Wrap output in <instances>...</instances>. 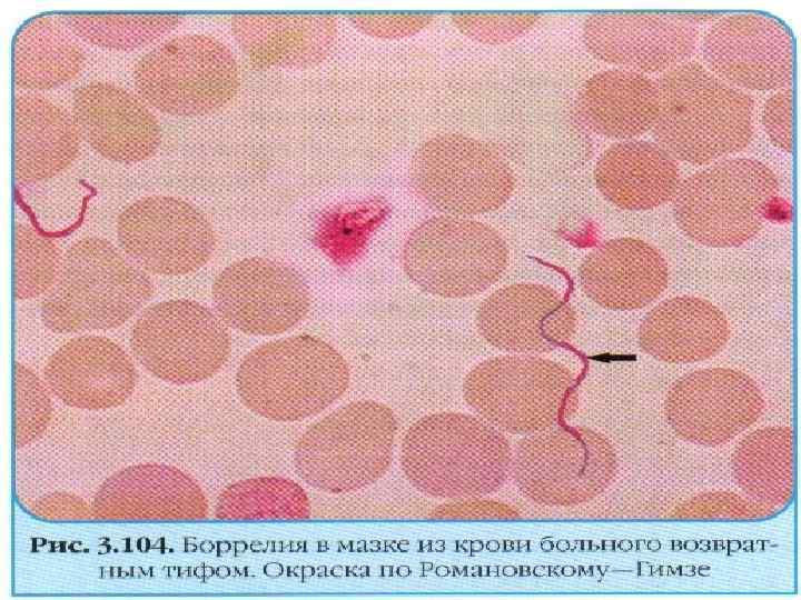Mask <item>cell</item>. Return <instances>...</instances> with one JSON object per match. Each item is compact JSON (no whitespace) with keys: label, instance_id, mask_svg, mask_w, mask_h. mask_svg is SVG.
<instances>
[{"label":"cell","instance_id":"f546056e","mask_svg":"<svg viewBox=\"0 0 801 600\" xmlns=\"http://www.w3.org/2000/svg\"><path fill=\"white\" fill-rule=\"evenodd\" d=\"M61 18L79 40L117 51L146 47L184 21L181 14L169 12H69Z\"/></svg>","mask_w":801,"mask_h":600},{"label":"cell","instance_id":"836d02e7","mask_svg":"<svg viewBox=\"0 0 801 600\" xmlns=\"http://www.w3.org/2000/svg\"><path fill=\"white\" fill-rule=\"evenodd\" d=\"M762 122L772 143L780 150H793V90H778L765 102Z\"/></svg>","mask_w":801,"mask_h":600},{"label":"cell","instance_id":"5bb4252c","mask_svg":"<svg viewBox=\"0 0 801 600\" xmlns=\"http://www.w3.org/2000/svg\"><path fill=\"white\" fill-rule=\"evenodd\" d=\"M701 54L712 73L743 91H778L790 87L793 79L791 31L770 14L720 17L705 31Z\"/></svg>","mask_w":801,"mask_h":600},{"label":"cell","instance_id":"9c48e42d","mask_svg":"<svg viewBox=\"0 0 801 600\" xmlns=\"http://www.w3.org/2000/svg\"><path fill=\"white\" fill-rule=\"evenodd\" d=\"M507 263V244L493 227L445 214L418 224L402 251L407 277L425 292L443 298L483 292L503 276Z\"/></svg>","mask_w":801,"mask_h":600},{"label":"cell","instance_id":"ac0fdd59","mask_svg":"<svg viewBox=\"0 0 801 600\" xmlns=\"http://www.w3.org/2000/svg\"><path fill=\"white\" fill-rule=\"evenodd\" d=\"M208 512L200 486L164 463H139L112 473L91 504L92 518L101 521H194Z\"/></svg>","mask_w":801,"mask_h":600},{"label":"cell","instance_id":"ffe728a7","mask_svg":"<svg viewBox=\"0 0 801 600\" xmlns=\"http://www.w3.org/2000/svg\"><path fill=\"white\" fill-rule=\"evenodd\" d=\"M72 116L82 140L115 162L147 160L161 142V127L146 102L112 82L91 81L77 88Z\"/></svg>","mask_w":801,"mask_h":600},{"label":"cell","instance_id":"d6986e66","mask_svg":"<svg viewBox=\"0 0 801 600\" xmlns=\"http://www.w3.org/2000/svg\"><path fill=\"white\" fill-rule=\"evenodd\" d=\"M43 378L65 404L97 411L125 403L135 391L138 374L129 354L113 340L81 336L49 357Z\"/></svg>","mask_w":801,"mask_h":600},{"label":"cell","instance_id":"1f68e13d","mask_svg":"<svg viewBox=\"0 0 801 600\" xmlns=\"http://www.w3.org/2000/svg\"><path fill=\"white\" fill-rule=\"evenodd\" d=\"M53 414L46 384L27 366L14 363V443L24 447L39 439Z\"/></svg>","mask_w":801,"mask_h":600},{"label":"cell","instance_id":"7a4b0ae2","mask_svg":"<svg viewBox=\"0 0 801 600\" xmlns=\"http://www.w3.org/2000/svg\"><path fill=\"white\" fill-rule=\"evenodd\" d=\"M660 108L654 142L675 161L703 166L749 146L753 99L696 61L683 62L656 81Z\"/></svg>","mask_w":801,"mask_h":600},{"label":"cell","instance_id":"2e32d148","mask_svg":"<svg viewBox=\"0 0 801 600\" xmlns=\"http://www.w3.org/2000/svg\"><path fill=\"white\" fill-rule=\"evenodd\" d=\"M699 36L689 13L600 12L582 27L584 44L595 58L645 76L689 61Z\"/></svg>","mask_w":801,"mask_h":600},{"label":"cell","instance_id":"6da1fadb","mask_svg":"<svg viewBox=\"0 0 801 600\" xmlns=\"http://www.w3.org/2000/svg\"><path fill=\"white\" fill-rule=\"evenodd\" d=\"M512 453L505 433L481 417L444 411L407 429L400 466L419 492L453 501L502 489L511 478Z\"/></svg>","mask_w":801,"mask_h":600},{"label":"cell","instance_id":"44dd1931","mask_svg":"<svg viewBox=\"0 0 801 600\" xmlns=\"http://www.w3.org/2000/svg\"><path fill=\"white\" fill-rule=\"evenodd\" d=\"M578 282L596 304L616 311L644 308L668 288L670 271L661 252L639 238L611 239L581 262Z\"/></svg>","mask_w":801,"mask_h":600},{"label":"cell","instance_id":"9a60e30c","mask_svg":"<svg viewBox=\"0 0 801 600\" xmlns=\"http://www.w3.org/2000/svg\"><path fill=\"white\" fill-rule=\"evenodd\" d=\"M600 440L587 430H544L521 438L513 448L511 478L538 504L575 503L592 496L606 464Z\"/></svg>","mask_w":801,"mask_h":600},{"label":"cell","instance_id":"d6a6232c","mask_svg":"<svg viewBox=\"0 0 801 600\" xmlns=\"http://www.w3.org/2000/svg\"><path fill=\"white\" fill-rule=\"evenodd\" d=\"M454 26L465 36L483 43H506L531 30L540 17L535 14H454Z\"/></svg>","mask_w":801,"mask_h":600},{"label":"cell","instance_id":"e0dca14e","mask_svg":"<svg viewBox=\"0 0 801 600\" xmlns=\"http://www.w3.org/2000/svg\"><path fill=\"white\" fill-rule=\"evenodd\" d=\"M476 327L498 350L534 354L571 340L577 328V314L551 287L514 283L496 290L479 304Z\"/></svg>","mask_w":801,"mask_h":600},{"label":"cell","instance_id":"83f0119b","mask_svg":"<svg viewBox=\"0 0 801 600\" xmlns=\"http://www.w3.org/2000/svg\"><path fill=\"white\" fill-rule=\"evenodd\" d=\"M761 404L756 388L745 376L713 369L681 380L670 394L669 412L679 422H743L756 416Z\"/></svg>","mask_w":801,"mask_h":600},{"label":"cell","instance_id":"e575fe53","mask_svg":"<svg viewBox=\"0 0 801 600\" xmlns=\"http://www.w3.org/2000/svg\"><path fill=\"white\" fill-rule=\"evenodd\" d=\"M348 20L368 36L396 39L422 31L434 18L418 14H354L348 17Z\"/></svg>","mask_w":801,"mask_h":600},{"label":"cell","instance_id":"30bf717a","mask_svg":"<svg viewBox=\"0 0 801 600\" xmlns=\"http://www.w3.org/2000/svg\"><path fill=\"white\" fill-rule=\"evenodd\" d=\"M409 179L427 206L461 218L500 209L516 186L511 167L491 144L451 132L436 134L417 148Z\"/></svg>","mask_w":801,"mask_h":600},{"label":"cell","instance_id":"8992f818","mask_svg":"<svg viewBox=\"0 0 801 600\" xmlns=\"http://www.w3.org/2000/svg\"><path fill=\"white\" fill-rule=\"evenodd\" d=\"M777 174L753 158H731L681 181L673 217L691 240L712 248L739 247L761 230L779 193Z\"/></svg>","mask_w":801,"mask_h":600},{"label":"cell","instance_id":"484cf974","mask_svg":"<svg viewBox=\"0 0 801 600\" xmlns=\"http://www.w3.org/2000/svg\"><path fill=\"white\" fill-rule=\"evenodd\" d=\"M578 113L594 132L632 140L652 130L660 108L656 81L645 74L610 69L591 77L577 98Z\"/></svg>","mask_w":801,"mask_h":600},{"label":"cell","instance_id":"7c38bea8","mask_svg":"<svg viewBox=\"0 0 801 600\" xmlns=\"http://www.w3.org/2000/svg\"><path fill=\"white\" fill-rule=\"evenodd\" d=\"M119 246L144 271L180 277L202 268L216 249L207 217L188 201L165 194L136 200L117 218Z\"/></svg>","mask_w":801,"mask_h":600},{"label":"cell","instance_id":"5b68a950","mask_svg":"<svg viewBox=\"0 0 801 600\" xmlns=\"http://www.w3.org/2000/svg\"><path fill=\"white\" fill-rule=\"evenodd\" d=\"M397 420L374 400L350 402L315 422L294 449L296 473L316 490L340 494L367 488L388 471Z\"/></svg>","mask_w":801,"mask_h":600},{"label":"cell","instance_id":"d4e9b609","mask_svg":"<svg viewBox=\"0 0 801 600\" xmlns=\"http://www.w3.org/2000/svg\"><path fill=\"white\" fill-rule=\"evenodd\" d=\"M725 314L694 296L663 300L646 313L639 329L640 346L672 362L700 360L718 353L730 339Z\"/></svg>","mask_w":801,"mask_h":600},{"label":"cell","instance_id":"3957f363","mask_svg":"<svg viewBox=\"0 0 801 600\" xmlns=\"http://www.w3.org/2000/svg\"><path fill=\"white\" fill-rule=\"evenodd\" d=\"M152 296L150 278L109 240L83 237L63 253L40 314L56 333L110 330L126 323Z\"/></svg>","mask_w":801,"mask_h":600},{"label":"cell","instance_id":"ba28073f","mask_svg":"<svg viewBox=\"0 0 801 600\" xmlns=\"http://www.w3.org/2000/svg\"><path fill=\"white\" fill-rule=\"evenodd\" d=\"M132 79L146 103L172 117L212 113L230 102L240 86L234 53L205 33L164 41L137 61Z\"/></svg>","mask_w":801,"mask_h":600},{"label":"cell","instance_id":"603a6c76","mask_svg":"<svg viewBox=\"0 0 801 600\" xmlns=\"http://www.w3.org/2000/svg\"><path fill=\"white\" fill-rule=\"evenodd\" d=\"M81 136L65 108L38 94L13 101V173L17 182L33 184L66 170L78 157Z\"/></svg>","mask_w":801,"mask_h":600},{"label":"cell","instance_id":"4316f807","mask_svg":"<svg viewBox=\"0 0 801 600\" xmlns=\"http://www.w3.org/2000/svg\"><path fill=\"white\" fill-rule=\"evenodd\" d=\"M85 64L79 39L62 18L40 14L17 31L12 47V77L23 90H50L75 79Z\"/></svg>","mask_w":801,"mask_h":600},{"label":"cell","instance_id":"8fae6325","mask_svg":"<svg viewBox=\"0 0 801 600\" xmlns=\"http://www.w3.org/2000/svg\"><path fill=\"white\" fill-rule=\"evenodd\" d=\"M130 349L154 377L175 384L201 382L227 362L231 340L220 318L190 299L147 307L130 330Z\"/></svg>","mask_w":801,"mask_h":600},{"label":"cell","instance_id":"f1b7e54d","mask_svg":"<svg viewBox=\"0 0 801 600\" xmlns=\"http://www.w3.org/2000/svg\"><path fill=\"white\" fill-rule=\"evenodd\" d=\"M312 513L300 484L283 477L239 480L219 494L215 517L225 521L301 520Z\"/></svg>","mask_w":801,"mask_h":600},{"label":"cell","instance_id":"4dcf8cb0","mask_svg":"<svg viewBox=\"0 0 801 600\" xmlns=\"http://www.w3.org/2000/svg\"><path fill=\"white\" fill-rule=\"evenodd\" d=\"M62 256L58 246L33 228L14 229V299L29 300L48 292L58 276Z\"/></svg>","mask_w":801,"mask_h":600},{"label":"cell","instance_id":"8d00e7d4","mask_svg":"<svg viewBox=\"0 0 801 600\" xmlns=\"http://www.w3.org/2000/svg\"><path fill=\"white\" fill-rule=\"evenodd\" d=\"M30 512L53 521H78L92 518L91 507L78 496L52 493L30 503Z\"/></svg>","mask_w":801,"mask_h":600},{"label":"cell","instance_id":"4fadbf2b","mask_svg":"<svg viewBox=\"0 0 801 600\" xmlns=\"http://www.w3.org/2000/svg\"><path fill=\"white\" fill-rule=\"evenodd\" d=\"M212 302L222 322L254 336L283 333L307 314L310 292L294 268L251 257L227 266L214 280Z\"/></svg>","mask_w":801,"mask_h":600},{"label":"cell","instance_id":"277c9868","mask_svg":"<svg viewBox=\"0 0 801 600\" xmlns=\"http://www.w3.org/2000/svg\"><path fill=\"white\" fill-rule=\"evenodd\" d=\"M343 356L322 339L299 334L264 343L245 356L236 373L241 402L274 421L316 416L348 388Z\"/></svg>","mask_w":801,"mask_h":600},{"label":"cell","instance_id":"7402d4cb","mask_svg":"<svg viewBox=\"0 0 801 600\" xmlns=\"http://www.w3.org/2000/svg\"><path fill=\"white\" fill-rule=\"evenodd\" d=\"M230 28L248 61L257 69L307 68L322 62L337 37L327 14H238Z\"/></svg>","mask_w":801,"mask_h":600},{"label":"cell","instance_id":"52a82bcc","mask_svg":"<svg viewBox=\"0 0 801 600\" xmlns=\"http://www.w3.org/2000/svg\"><path fill=\"white\" fill-rule=\"evenodd\" d=\"M466 403L504 433L550 429L574 402V378L564 366L533 354L498 356L476 364L463 381Z\"/></svg>","mask_w":801,"mask_h":600},{"label":"cell","instance_id":"d590c367","mask_svg":"<svg viewBox=\"0 0 801 600\" xmlns=\"http://www.w3.org/2000/svg\"><path fill=\"white\" fill-rule=\"evenodd\" d=\"M431 516L455 520L512 519L520 512L508 503L482 497L449 501L434 509Z\"/></svg>","mask_w":801,"mask_h":600},{"label":"cell","instance_id":"cb8c5ba5","mask_svg":"<svg viewBox=\"0 0 801 600\" xmlns=\"http://www.w3.org/2000/svg\"><path fill=\"white\" fill-rule=\"evenodd\" d=\"M594 181L614 206L645 211L672 200L681 176L676 161L655 142L625 140L602 153Z\"/></svg>","mask_w":801,"mask_h":600}]
</instances>
